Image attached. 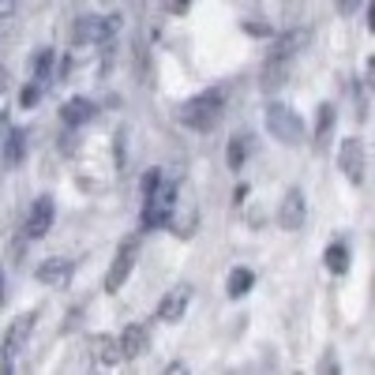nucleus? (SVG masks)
Segmentation results:
<instances>
[{
  "label": "nucleus",
  "mask_w": 375,
  "mask_h": 375,
  "mask_svg": "<svg viewBox=\"0 0 375 375\" xmlns=\"http://www.w3.org/2000/svg\"><path fill=\"white\" fill-rule=\"evenodd\" d=\"M135 259H139V236H128L121 248H116V259H113V267H109V274H105V289L109 293H116L128 281V274H132Z\"/></svg>",
  "instance_id": "obj_6"
},
{
  "label": "nucleus",
  "mask_w": 375,
  "mask_h": 375,
  "mask_svg": "<svg viewBox=\"0 0 375 375\" xmlns=\"http://www.w3.org/2000/svg\"><path fill=\"white\" fill-rule=\"evenodd\" d=\"M169 229L180 236V241H188L191 233H195V207H188V210H173V218H169Z\"/></svg>",
  "instance_id": "obj_19"
},
{
  "label": "nucleus",
  "mask_w": 375,
  "mask_h": 375,
  "mask_svg": "<svg viewBox=\"0 0 375 375\" xmlns=\"http://www.w3.org/2000/svg\"><path fill=\"white\" fill-rule=\"evenodd\" d=\"M244 30H252V34H270L267 26H259V23H244Z\"/></svg>",
  "instance_id": "obj_27"
},
{
  "label": "nucleus",
  "mask_w": 375,
  "mask_h": 375,
  "mask_svg": "<svg viewBox=\"0 0 375 375\" xmlns=\"http://www.w3.org/2000/svg\"><path fill=\"white\" fill-rule=\"evenodd\" d=\"M38 98H42V83H26L23 94H19V105L23 109H34V105H38Z\"/></svg>",
  "instance_id": "obj_24"
},
{
  "label": "nucleus",
  "mask_w": 375,
  "mask_h": 375,
  "mask_svg": "<svg viewBox=\"0 0 375 375\" xmlns=\"http://www.w3.org/2000/svg\"><path fill=\"white\" fill-rule=\"evenodd\" d=\"M289 76V57H267V68H263V90L274 94Z\"/></svg>",
  "instance_id": "obj_16"
},
{
  "label": "nucleus",
  "mask_w": 375,
  "mask_h": 375,
  "mask_svg": "<svg viewBox=\"0 0 375 375\" xmlns=\"http://www.w3.org/2000/svg\"><path fill=\"white\" fill-rule=\"evenodd\" d=\"M94 356H98L102 368H116V364L124 360V356H121V342H116L113 334H98L94 338Z\"/></svg>",
  "instance_id": "obj_14"
},
{
  "label": "nucleus",
  "mask_w": 375,
  "mask_h": 375,
  "mask_svg": "<svg viewBox=\"0 0 375 375\" xmlns=\"http://www.w3.org/2000/svg\"><path fill=\"white\" fill-rule=\"evenodd\" d=\"M4 87H8V71L0 68V90H4Z\"/></svg>",
  "instance_id": "obj_31"
},
{
  "label": "nucleus",
  "mask_w": 375,
  "mask_h": 375,
  "mask_svg": "<svg viewBox=\"0 0 375 375\" xmlns=\"http://www.w3.org/2000/svg\"><path fill=\"white\" fill-rule=\"evenodd\" d=\"M368 30H375V0H368Z\"/></svg>",
  "instance_id": "obj_28"
},
{
  "label": "nucleus",
  "mask_w": 375,
  "mask_h": 375,
  "mask_svg": "<svg viewBox=\"0 0 375 375\" xmlns=\"http://www.w3.org/2000/svg\"><path fill=\"white\" fill-rule=\"evenodd\" d=\"M222 109H225V94H222V90H203V94H195L184 109H180V121H184L191 132H214Z\"/></svg>",
  "instance_id": "obj_1"
},
{
  "label": "nucleus",
  "mask_w": 375,
  "mask_h": 375,
  "mask_svg": "<svg viewBox=\"0 0 375 375\" xmlns=\"http://www.w3.org/2000/svg\"><path fill=\"white\" fill-rule=\"evenodd\" d=\"M338 166L353 180V184H364V143L360 139H345L338 146Z\"/></svg>",
  "instance_id": "obj_9"
},
{
  "label": "nucleus",
  "mask_w": 375,
  "mask_h": 375,
  "mask_svg": "<svg viewBox=\"0 0 375 375\" xmlns=\"http://www.w3.org/2000/svg\"><path fill=\"white\" fill-rule=\"evenodd\" d=\"M53 214H57V207H53V195H38V199H34L30 218H26V236H30V241H38V236L49 233Z\"/></svg>",
  "instance_id": "obj_10"
},
{
  "label": "nucleus",
  "mask_w": 375,
  "mask_h": 375,
  "mask_svg": "<svg viewBox=\"0 0 375 375\" xmlns=\"http://www.w3.org/2000/svg\"><path fill=\"white\" fill-rule=\"evenodd\" d=\"M158 184H162V169H146V173H143V184H139L143 195H150V191L158 188Z\"/></svg>",
  "instance_id": "obj_25"
},
{
  "label": "nucleus",
  "mask_w": 375,
  "mask_h": 375,
  "mask_svg": "<svg viewBox=\"0 0 375 375\" xmlns=\"http://www.w3.org/2000/svg\"><path fill=\"white\" fill-rule=\"evenodd\" d=\"M116 342H121L124 360H135V356H143V349H146V331L139 323H132V326H124V334L116 338Z\"/></svg>",
  "instance_id": "obj_13"
},
{
  "label": "nucleus",
  "mask_w": 375,
  "mask_h": 375,
  "mask_svg": "<svg viewBox=\"0 0 375 375\" xmlns=\"http://www.w3.org/2000/svg\"><path fill=\"white\" fill-rule=\"evenodd\" d=\"M94 113H98V105L90 102V98H68V102L60 105V121H64V128H83Z\"/></svg>",
  "instance_id": "obj_11"
},
{
  "label": "nucleus",
  "mask_w": 375,
  "mask_h": 375,
  "mask_svg": "<svg viewBox=\"0 0 375 375\" xmlns=\"http://www.w3.org/2000/svg\"><path fill=\"white\" fill-rule=\"evenodd\" d=\"M304 218H308L304 191H300V188H289L286 199H281V207H278V225H281L286 233H297L300 225H304Z\"/></svg>",
  "instance_id": "obj_7"
},
{
  "label": "nucleus",
  "mask_w": 375,
  "mask_h": 375,
  "mask_svg": "<svg viewBox=\"0 0 375 375\" xmlns=\"http://www.w3.org/2000/svg\"><path fill=\"white\" fill-rule=\"evenodd\" d=\"M23 158H26V128H12L4 143V166L15 169V166H23Z\"/></svg>",
  "instance_id": "obj_15"
},
{
  "label": "nucleus",
  "mask_w": 375,
  "mask_h": 375,
  "mask_svg": "<svg viewBox=\"0 0 375 375\" xmlns=\"http://www.w3.org/2000/svg\"><path fill=\"white\" fill-rule=\"evenodd\" d=\"M334 4H338V12H342V15H353L356 8L364 4V0H334Z\"/></svg>",
  "instance_id": "obj_26"
},
{
  "label": "nucleus",
  "mask_w": 375,
  "mask_h": 375,
  "mask_svg": "<svg viewBox=\"0 0 375 375\" xmlns=\"http://www.w3.org/2000/svg\"><path fill=\"white\" fill-rule=\"evenodd\" d=\"M188 4L191 0H173V12H188Z\"/></svg>",
  "instance_id": "obj_29"
},
{
  "label": "nucleus",
  "mask_w": 375,
  "mask_h": 375,
  "mask_svg": "<svg viewBox=\"0 0 375 375\" xmlns=\"http://www.w3.org/2000/svg\"><path fill=\"white\" fill-rule=\"evenodd\" d=\"M244 162H248V139H244V135H233L229 150H225V166L236 173V169H244Z\"/></svg>",
  "instance_id": "obj_20"
},
{
  "label": "nucleus",
  "mask_w": 375,
  "mask_h": 375,
  "mask_svg": "<svg viewBox=\"0 0 375 375\" xmlns=\"http://www.w3.org/2000/svg\"><path fill=\"white\" fill-rule=\"evenodd\" d=\"M267 132L274 135L278 143H286V146H304L308 139V128L304 121H300L297 113H293L289 105H281V102H267Z\"/></svg>",
  "instance_id": "obj_2"
},
{
  "label": "nucleus",
  "mask_w": 375,
  "mask_h": 375,
  "mask_svg": "<svg viewBox=\"0 0 375 375\" xmlns=\"http://www.w3.org/2000/svg\"><path fill=\"white\" fill-rule=\"evenodd\" d=\"M331 128H334V105L323 102V105H319V121H315V150H326V143H331Z\"/></svg>",
  "instance_id": "obj_17"
},
{
  "label": "nucleus",
  "mask_w": 375,
  "mask_h": 375,
  "mask_svg": "<svg viewBox=\"0 0 375 375\" xmlns=\"http://www.w3.org/2000/svg\"><path fill=\"white\" fill-rule=\"evenodd\" d=\"M177 199H180V184L177 180H166L146 195V210H143V229H158V225H169L173 210H177Z\"/></svg>",
  "instance_id": "obj_3"
},
{
  "label": "nucleus",
  "mask_w": 375,
  "mask_h": 375,
  "mask_svg": "<svg viewBox=\"0 0 375 375\" xmlns=\"http://www.w3.org/2000/svg\"><path fill=\"white\" fill-rule=\"evenodd\" d=\"M71 259H45L38 263V281L42 286H60V281H68L71 278Z\"/></svg>",
  "instance_id": "obj_12"
},
{
  "label": "nucleus",
  "mask_w": 375,
  "mask_h": 375,
  "mask_svg": "<svg viewBox=\"0 0 375 375\" xmlns=\"http://www.w3.org/2000/svg\"><path fill=\"white\" fill-rule=\"evenodd\" d=\"M326 270L331 274L349 270V252H345V244H331V248H326Z\"/></svg>",
  "instance_id": "obj_22"
},
{
  "label": "nucleus",
  "mask_w": 375,
  "mask_h": 375,
  "mask_svg": "<svg viewBox=\"0 0 375 375\" xmlns=\"http://www.w3.org/2000/svg\"><path fill=\"white\" fill-rule=\"evenodd\" d=\"M34 312H26V315H19L12 323V331H8V342H4V349H0V372H15V356H19V349L26 345V338H30V331H34Z\"/></svg>",
  "instance_id": "obj_5"
},
{
  "label": "nucleus",
  "mask_w": 375,
  "mask_h": 375,
  "mask_svg": "<svg viewBox=\"0 0 375 375\" xmlns=\"http://www.w3.org/2000/svg\"><path fill=\"white\" fill-rule=\"evenodd\" d=\"M30 68H34V76H38V83H42V79H49V71H53V49H38V53H34Z\"/></svg>",
  "instance_id": "obj_23"
},
{
  "label": "nucleus",
  "mask_w": 375,
  "mask_h": 375,
  "mask_svg": "<svg viewBox=\"0 0 375 375\" xmlns=\"http://www.w3.org/2000/svg\"><path fill=\"white\" fill-rule=\"evenodd\" d=\"M191 289L188 281H180V286H173L166 297H162V304H158V319L162 323H177V319H184V312H188V304H191Z\"/></svg>",
  "instance_id": "obj_8"
},
{
  "label": "nucleus",
  "mask_w": 375,
  "mask_h": 375,
  "mask_svg": "<svg viewBox=\"0 0 375 375\" xmlns=\"http://www.w3.org/2000/svg\"><path fill=\"white\" fill-rule=\"evenodd\" d=\"M121 30V15H83L76 23V42L83 45H109Z\"/></svg>",
  "instance_id": "obj_4"
},
{
  "label": "nucleus",
  "mask_w": 375,
  "mask_h": 375,
  "mask_svg": "<svg viewBox=\"0 0 375 375\" xmlns=\"http://www.w3.org/2000/svg\"><path fill=\"white\" fill-rule=\"evenodd\" d=\"M252 286H255V274H252L248 267H236V270L229 274V297H233V300H241Z\"/></svg>",
  "instance_id": "obj_21"
},
{
  "label": "nucleus",
  "mask_w": 375,
  "mask_h": 375,
  "mask_svg": "<svg viewBox=\"0 0 375 375\" xmlns=\"http://www.w3.org/2000/svg\"><path fill=\"white\" fill-rule=\"evenodd\" d=\"M12 4H15V0H0V15H8V12H12Z\"/></svg>",
  "instance_id": "obj_30"
},
{
  "label": "nucleus",
  "mask_w": 375,
  "mask_h": 375,
  "mask_svg": "<svg viewBox=\"0 0 375 375\" xmlns=\"http://www.w3.org/2000/svg\"><path fill=\"white\" fill-rule=\"evenodd\" d=\"M304 42H308V30H300V26H297V30H289L286 38H278V42H274L270 57H293V53H297Z\"/></svg>",
  "instance_id": "obj_18"
}]
</instances>
